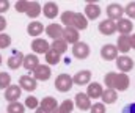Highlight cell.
I'll use <instances>...</instances> for the list:
<instances>
[{"label":"cell","instance_id":"1","mask_svg":"<svg viewBox=\"0 0 135 113\" xmlns=\"http://www.w3.org/2000/svg\"><path fill=\"white\" fill-rule=\"evenodd\" d=\"M72 85H74V82H72V77L69 74H60L55 78V88L60 93H68L72 88Z\"/></svg>","mask_w":135,"mask_h":113},{"label":"cell","instance_id":"2","mask_svg":"<svg viewBox=\"0 0 135 113\" xmlns=\"http://www.w3.org/2000/svg\"><path fill=\"white\" fill-rule=\"evenodd\" d=\"M105 13H107V19H110V21H113V22H118V21L123 19V16H124V8H123L119 3H110V5L107 6Z\"/></svg>","mask_w":135,"mask_h":113},{"label":"cell","instance_id":"3","mask_svg":"<svg viewBox=\"0 0 135 113\" xmlns=\"http://www.w3.org/2000/svg\"><path fill=\"white\" fill-rule=\"evenodd\" d=\"M72 55L75 58H79V60L88 58V55H90V46L86 42H83V41H79L77 44L72 46Z\"/></svg>","mask_w":135,"mask_h":113},{"label":"cell","instance_id":"4","mask_svg":"<svg viewBox=\"0 0 135 113\" xmlns=\"http://www.w3.org/2000/svg\"><path fill=\"white\" fill-rule=\"evenodd\" d=\"M24 57H25V55H24L21 50H13L11 55H9L8 60H6L8 68H9V69H19V68L22 66V63H24Z\"/></svg>","mask_w":135,"mask_h":113},{"label":"cell","instance_id":"5","mask_svg":"<svg viewBox=\"0 0 135 113\" xmlns=\"http://www.w3.org/2000/svg\"><path fill=\"white\" fill-rule=\"evenodd\" d=\"M50 75H52V69H50L49 65H39V66L33 71V77H35L36 82H38V80H39V82H46V80L50 78Z\"/></svg>","mask_w":135,"mask_h":113},{"label":"cell","instance_id":"6","mask_svg":"<svg viewBox=\"0 0 135 113\" xmlns=\"http://www.w3.org/2000/svg\"><path fill=\"white\" fill-rule=\"evenodd\" d=\"M116 66H118V69L121 71V72H129V71H132L135 66L134 60L131 58V57H127V55H121V57H118L116 58Z\"/></svg>","mask_w":135,"mask_h":113},{"label":"cell","instance_id":"7","mask_svg":"<svg viewBox=\"0 0 135 113\" xmlns=\"http://www.w3.org/2000/svg\"><path fill=\"white\" fill-rule=\"evenodd\" d=\"M32 50L35 52V55L38 53H47L50 50V44L47 42V39H42V38H35L33 42H32Z\"/></svg>","mask_w":135,"mask_h":113},{"label":"cell","instance_id":"8","mask_svg":"<svg viewBox=\"0 0 135 113\" xmlns=\"http://www.w3.org/2000/svg\"><path fill=\"white\" fill-rule=\"evenodd\" d=\"M74 105L79 110H90L91 109V99L86 96V93H77L74 97Z\"/></svg>","mask_w":135,"mask_h":113},{"label":"cell","instance_id":"9","mask_svg":"<svg viewBox=\"0 0 135 113\" xmlns=\"http://www.w3.org/2000/svg\"><path fill=\"white\" fill-rule=\"evenodd\" d=\"M101 57L105 61L116 60V58H118V49H116V46H115V44H105V46H102Z\"/></svg>","mask_w":135,"mask_h":113},{"label":"cell","instance_id":"10","mask_svg":"<svg viewBox=\"0 0 135 113\" xmlns=\"http://www.w3.org/2000/svg\"><path fill=\"white\" fill-rule=\"evenodd\" d=\"M19 86L22 88V90H25V91H35L36 88H38V82L35 80L33 75H21V78H19Z\"/></svg>","mask_w":135,"mask_h":113},{"label":"cell","instance_id":"11","mask_svg":"<svg viewBox=\"0 0 135 113\" xmlns=\"http://www.w3.org/2000/svg\"><path fill=\"white\" fill-rule=\"evenodd\" d=\"M129 83H131V78H129L127 74H124V72L116 74L115 83H113V90L115 91H126L129 88Z\"/></svg>","mask_w":135,"mask_h":113},{"label":"cell","instance_id":"12","mask_svg":"<svg viewBox=\"0 0 135 113\" xmlns=\"http://www.w3.org/2000/svg\"><path fill=\"white\" fill-rule=\"evenodd\" d=\"M101 6L98 3H93V2H88L86 6H85V17L90 19V21H96L99 16H101Z\"/></svg>","mask_w":135,"mask_h":113},{"label":"cell","instance_id":"13","mask_svg":"<svg viewBox=\"0 0 135 113\" xmlns=\"http://www.w3.org/2000/svg\"><path fill=\"white\" fill-rule=\"evenodd\" d=\"M21 94H22V88L17 86V85H9L5 90V99L8 102H17V99L21 97Z\"/></svg>","mask_w":135,"mask_h":113},{"label":"cell","instance_id":"14","mask_svg":"<svg viewBox=\"0 0 135 113\" xmlns=\"http://www.w3.org/2000/svg\"><path fill=\"white\" fill-rule=\"evenodd\" d=\"M90 80H91V71L88 69H82L79 72H75L74 77H72V82L75 85H90Z\"/></svg>","mask_w":135,"mask_h":113},{"label":"cell","instance_id":"15","mask_svg":"<svg viewBox=\"0 0 135 113\" xmlns=\"http://www.w3.org/2000/svg\"><path fill=\"white\" fill-rule=\"evenodd\" d=\"M71 27H74V28L79 30V32H80V30H86V27H88V19H86L85 14H82V13H74Z\"/></svg>","mask_w":135,"mask_h":113},{"label":"cell","instance_id":"16","mask_svg":"<svg viewBox=\"0 0 135 113\" xmlns=\"http://www.w3.org/2000/svg\"><path fill=\"white\" fill-rule=\"evenodd\" d=\"M99 32H101L102 35H105V36H110V35H113L115 32H116V22H113V21H110V19H104L99 22Z\"/></svg>","mask_w":135,"mask_h":113},{"label":"cell","instance_id":"17","mask_svg":"<svg viewBox=\"0 0 135 113\" xmlns=\"http://www.w3.org/2000/svg\"><path fill=\"white\" fill-rule=\"evenodd\" d=\"M63 27L60 25V24H49L46 28H44V32L47 33V36L52 38L54 41L55 39H60V38H63Z\"/></svg>","mask_w":135,"mask_h":113},{"label":"cell","instance_id":"18","mask_svg":"<svg viewBox=\"0 0 135 113\" xmlns=\"http://www.w3.org/2000/svg\"><path fill=\"white\" fill-rule=\"evenodd\" d=\"M39 65H41V63H39L38 55H35V53H28V55H25V57H24V63H22V66H24L27 71L33 72Z\"/></svg>","mask_w":135,"mask_h":113},{"label":"cell","instance_id":"19","mask_svg":"<svg viewBox=\"0 0 135 113\" xmlns=\"http://www.w3.org/2000/svg\"><path fill=\"white\" fill-rule=\"evenodd\" d=\"M102 93H104V88H102V85L99 82H93L86 88V96L90 99H99L102 96Z\"/></svg>","mask_w":135,"mask_h":113},{"label":"cell","instance_id":"20","mask_svg":"<svg viewBox=\"0 0 135 113\" xmlns=\"http://www.w3.org/2000/svg\"><path fill=\"white\" fill-rule=\"evenodd\" d=\"M79 30H75L74 27H65L63 30V39L66 41L68 44H77L79 42Z\"/></svg>","mask_w":135,"mask_h":113},{"label":"cell","instance_id":"21","mask_svg":"<svg viewBox=\"0 0 135 113\" xmlns=\"http://www.w3.org/2000/svg\"><path fill=\"white\" fill-rule=\"evenodd\" d=\"M42 14L47 19H55L58 16V5L55 2H46L42 6Z\"/></svg>","mask_w":135,"mask_h":113},{"label":"cell","instance_id":"22","mask_svg":"<svg viewBox=\"0 0 135 113\" xmlns=\"http://www.w3.org/2000/svg\"><path fill=\"white\" fill-rule=\"evenodd\" d=\"M134 30V24H132V21L131 19H119L118 22H116V32H119L121 35H129L131 32Z\"/></svg>","mask_w":135,"mask_h":113},{"label":"cell","instance_id":"23","mask_svg":"<svg viewBox=\"0 0 135 113\" xmlns=\"http://www.w3.org/2000/svg\"><path fill=\"white\" fill-rule=\"evenodd\" d=\"M39 107L52 113V112H55V110L58 109V102H57V99H55V97L47 96V97H44V99L39 102Z\"/></svg>","mask_w":135,"mask_h":113},{"label":"cell","instance_id":"24","mask_svg":"<svg viewBox=\"0 0 135 113\" xmlns=\"http://www.w3.org/2000/svg\"><path fill=\"white\" fill-rule=\"evenodd\" d=\"M101 99H102V104H104V105H110V104H115V102H116L118 94H116V91H115V90L107 88V90H104Z\"/></svg>","mask_w":135,"mask_h":113},{"label":"cell","instance_id":"25","mask_svg":"<svg viewBox=\"0 0 135 113\" xmlns=\"http://www.w3.org/2000/svg\"><path fill=\"white\" fill-rule=\"evenodd\" d=\"M116 49H118V52H121V53H127V52L131 50V39H129L127 35H121V36L118 38Z\"/></svg>","mask_w":135,"mask_h":113},{"label":"cell","instance_id":"26","mask_svg":"<svg viewBox=\"0 0 135 113\" xmlns=\"http://www.w3.org/2000/svg\"><path fill=\"white\" fill-rule=\"evenodd\" d=\"M44 32V25L41 24V22H38V21H33V22H30L28 25H27V33L30 35V36H39L41 33Z\"/></svg>","mask_w":135,"mask_h":113},{"label":"cell","instance_id":"27","mask_svg":"<svg viewBox=\"0 0 135 113\" xmlns=\"http://www.w3.org/2000/svg\"><path fill=\"white\" fill-rule=\"evenodd\" d=\"M41 13H42V8H41L39 2H30L28 9H27V13H25V14H27L30 19H36Z\"/></svg>","mask_w":135,"mask_h":113},{"label":"cell","instance_id":"28","mask_svg":"<svg viewBox=\"0 0 135 113\" xmlns=\"http://www.w3.org/2000/svg\"><path fill=\"white\" fill-rule=\"evenodd\" d=\"M50 49H52V50H55L57 53H60V55H61V53H65V52L68 50V42L63 39V38L55 39V41L50 44Z\"/></svg>","mask_w":135,"mask_h":113},{"label":"cell","instance_id":"29","mask_svg":"<svg viewBox=\"0 0 135 113\" xmlns=\"http://www.w3.org/2000/svg\"><path fill=\"white\" fill-rule=\"evenodd\" d=\"M46 61H47L49 66H55V65H58V63L61 61V55L50 49V50L46 53Z\"/></svg>","mask_w":135,"mask_h":113},{"label":"cell","instance_id":"30","mask_svg":"<svg viewBox=\"0 0 135 113\" xmlns=\"http://www.w3.org/2000/svg\"><path fill=\"white\" fill-rule=\"evenodd\" d=\"M8 113H24L25 112V105L21 104L19 101L17 102H9L8 104V109H6Z\"/></svg>","mask_w":135,"mask_h":113},{"label":"cell","instance_id":"31","mask_svg":"<svg viewBox=\"0 0 135 113\" xmlns=\"http://www.w3.org/2000/svg\"><path fill=\"white\" fill-rule=\"evenodd\" d=\"M11 85V75L8 72H0V90H6Z\"/></svg>","mask_w":135,"mask_h":113},{"label":"cell","instance_id":"32","mask_svg":"<svg viewBox=\"0 0 135 113\" xmlns=\"http://www.w3.org/2000/svg\"><path fill=\"white\" fill-rule=\"evenodd\" d=\"M58 109H60L63 113H71L72 110H74V102H72L71 99H65V101L58 105Z\"/></svg>","mask_w":135,"mask_h":113},{"label":"cell","instance_id":"33","mask_svg":"<svg viewBox=\"0 0 135 113\" xmlns=\"http://www.w3.org/2000/svg\"><path fill=\"white\" fill-rule=\"evenodd\" d=\"M24 105H25V109H32V110H36V109L39 107V101H38L35 96H28V97L25 99Z\"/></svg>","mask_w":135,"mask_h":113},{"label":"cell","instance_id":"34","mask_svg":"<svg viewBox=\"0 0 135 113\" xmlns=\"http://www.w3.org/2000/svg\"><path fill=\"white\" fill-rule=\"evenodd\" d=\"M124 14H127V19H135V2H129L124 8Z\"/></svg>","mask_w":135,"mask_h":113},{"label":"cell","instance_id":"35","mask_svg":"<svg viewBox=\"0 0 135 113\" xmlns=\"http://www.w3.org/2000/svg\"><path fill=\"white\" fill-rule=\"evenodd\" d=\"M72 16H74V11H65L61 14V24H65V27H71L72 24Z\"/></svg>","mask_w":135,"mask_h":113},{"label":"cell","instance_id":"36","mask_svg":"<svg viewBox=\"0 0 135 113\" xmlns=\"http://www.w3.org/2000/svg\"><path fill=\"white\" fill-rule=\"evenodd\" d=\"M11 46V36L6 33H0V49H8Z\"/></svg>","mask_w":135,"mask_h":113},{"label":"cell","instance_id":"37","mask_svg":"<svg viewBox=\"0 0 135 113\" xmlns=\"http://www.w3.org/2000/svg\"><path fill=\"white\" fill-rule=\"evenodd\" d=\"M28 5H30L28 0H19V2H16V11L17 13H27Z\"/></svg>","mask_w":135,"mask_h":113},{"label":"cell","instance_id":"38","mask_svg":"<svg viewBox=\"0 0 135 113\" xmlns=\"http://www.w3.org/2000/svg\"><path fill=\"white\" fill-rule=\"evenodd\" d=\"M115 78H116V72H108V74H105V78H104V82H105V86H108V88H112V90H113Z\"/></svg>","mask_w":135,"mask_h":113},{"label":"cell","instance_id":"39","mask_svg":"<svg viewBox=\"0 0 135 113\" xmlns=\"http://www.w3.org/2000/svg\"><path fill=\"white\" fill-rule=\"evenodd\" d=\"M105 105L102 102H98V104H93L91 109H90V113H105Z\"/></svg>","mask_w":135,"mask_h":113},{"label":"cell","instance_id":"40","mask_svg":"<svg viewBox=\"0 0 135 113\" xmlns=\"http://www.w3.org/2000/svg\"><path fill=\"white\" fill-rule=\"evenodd\" d=\"M9 6H11L9 0H0V16H2L3 13H6V11L9 9Z\"/></svg>","mask_w":135,"mask_h":113},{"label":"cell","instance_id":"41","mask_svg":"<svg viewBox=\"0 0 135 113\" xmlns=\"http://www.w3.org/2000/svg\"><path fill=\"white\" fill-rule=\"evenodd\" d=\"M123 113H135V102L134 104H127V105L123 109Z\"/></svg>","mask_w":135,"mask_h":113},{"label":"cell","instance_id":"42","mask_svg":"<svg viewBox=\"0 0 135 113\" xmlns=\"http://www.w3.org/2000/svg\"><path fill=\"white\" fill-rule=\"evenodd\" d=\"M6 25H8V24H6V19H5L3 16H0V33L6 28Z\"/></svg>","mask_w":135,"mask_h":113},{"label":"cell","instance_id":"43","mask_svg":"<svg viewBox=\"0 0 135 113\" xmlns=\"http://www.w3.org/2000/svg\"><path fill=\"white\" fill-rule=\"evenodd\" d=\"M129 39H131V47H132V49H135V33H134V35H131V36H129Z\"/></svg>","mask_w":135,"mask_h":113},{"label":"cell","instance_id":"44","mask_svg":"<svg viewBox=\"0 0 135 113\" xmlns=\"http://www.w3.org/2000/svg\"><path fill=\"white\" fill-rule=\"evenodd\" d=\"M35 113H50V112H47V110H44V109L38 107V109H36V112H35Z\"/></svg>","mask_w":135,"mask_h":113},{"label":"cell","instance_id":"45","mask_svg":"<svg viewBox=\"0 0 135 113\" xmlns=\"http://www.w3.org/2000/svg\"><path fill=\"white\" fill-rule=\"evenodd\" d=\"M65 63H66V65H69V63H71V58H68V57H66V58H65Z\"/></svg>","mask_w":135,"mask_h":113},{"label":"cell","instance_id":"46","mask_svg":"<svg viewBox=\"0 0 135 113\" xmlns=\"http://www.w3.org/2000/svg\"><path fill=\"white\" fill-rule=\"evenodd\" d=\"M52 113H63V112H61V110H60V109H57V110H55V112H52Z\"/></svg>","mask_w":135,"mask_h":113},{"label":"cell","instance_id":"47","mask_svg":"<svg viewBox=\"0 0 135 113\" xmlns=\"http://www.w3.org/2000/svg\"><path fill=\"white\" fill-rule=\"evenodd\" d=\"M2 61H3V58H2V55H0V65H2Z\"/></svg>","mask_w":135,"mask_h":113}]
</instances>
